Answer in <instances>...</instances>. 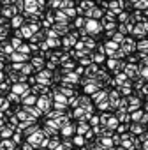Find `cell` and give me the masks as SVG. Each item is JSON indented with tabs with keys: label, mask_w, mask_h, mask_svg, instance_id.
I'll use <instances>...</instances> for the list:
<instances>
[{
	"label": "cell",
	"mask_w": 148,
	"mask_h": 150,
	"mask_svg": "<svg viewBox=\"0 0 148 150\" xmlns=\"http://www.w3.org/2000/svg\"><path fill=\"white\" fill-rule=\"evenodd\" d=\"M48 76L51 78V74H48V72H41V74H39V81H41V83H48V81H49Z\"/></svg>",
	"instance_id": "3"
},
{
	"label": "cell",
	"mask_w": 148,
	"mask_h": 150,
	"mask_svg": "<svg viewBox=\"0 0 148 150\" xmlns=\"http://www.w3.org/2000/svg\"><path fill=\"white\" fill-rule=\"evenodd\" d=\"M21 23H23V18H20V16H14V18H13V25H14V27H20Z\"/></svg>",
	"instance_id": "5"
},
{
	"label": "cell",
	"mask_w": 148,
	"mask_h": 150,
	"mask_svg": "<svg viewBox=\"0 0 148 150\" xmlns=\"http://www.w3.org/2000/svg\"><path fill=\"white\" fill-rule=\"evenodd\" d=\"M25 6H28L30 11H35V9H37V4L34 2V0H27V4H25Z\"/></svg>",
	"instance_id": "4"
},
{
	"label": "cell",
	"mask_w": 148,
	"mask_h": 150,
	"mask_svg": "<svg viewBox=\"0 0 148 150\" xmlns=\"http://www.w3.org/2000/svg\"><path fill=\"white\" fill-rule=\"evenodd\" d=\"M0 81H2V74H0Z\"/></svg>",
	"instance_id": "10"
},
{
	"label": "cell",
	"mask_w": 148,
	"mask_h": 150,
	"mask_svg": "<svg viewBox=\"0 0 148 150\" xmlns=\"http://www.w3.org/2000/svg\"><path fill=\"white\" fill-rule=\"evenodd\" d=\"M81 25H83V20H81V18H78V20H76V27H81Z\"/></svg>",
	"instance_id": "9"
},
{
	"label": "cell",
	"mask_w": 148,
	"mask_h": 150,
	"mask_svg": "<svg viewBox=\"0 0 148 150\" xmlns=\"http://www.w3.org/2000/svg\"><path fill=\"white\" fill-rule=\"evenodd\" d=\"M87 30H88V32H95V30H99V25H97L94 20H88V21H87Z\"/></svg>",
	"instance_id": "1"
},
{
	"label": "cell",
	"mask_w": 148,
	"mask_h": 150,
	"mask_svg": "<svg viewBox=\"0 0 148 150\" xmlns=\"http://www.w3.org/2000/svg\"><path fill=\"white\" fill-rule=\"evenodd\" d=\"M14 94L25 96V94H27V87H25V85H16V87H14Z\"/></svg>",
	"instance_id": "2"
},
{
	"label": "cell",
	"mask_w": 148,
	"mask_h": 150,
	"mask_svg": "<svg viewBox=\"0 0 148 150\" xmlns=\"http://www.w3.org/2000/svg\"><path fill=\"white\" fill-rule=\"evenodd\" d=\"M0 146H2L0 150H13V148H14V146H13V143H9V141H7V143H2Z\"/></svg>",
	"instance_id": "6"
},
{
	"label": "cell",
	"mask_w": 148,
	"mask_h": 150,
	"mask_svg": "<svg viewBox=\"0 0 148 150\" xmlns=\"http://www.w3.org/2000/svg\"><path fill=\"white\" fill-rule=\"evenodd\" d=\"M32 65H34V69H35V67H37V69H41V65H42V60H41V58H37V60L34 58V62H32Z\"/></svg>",
	"instance_id": "7"
},
{
	"label": "cell",
	"mask_w": 148,
	"mask_h": 150,
	"mask_svg": "<svg viewBox=\"0 0 148 150\" xmlns=\"http://www.w3.org/2000/svg\"><path fill=\"white\" fill-rule=\"evenodd\" d=\"M39 108H41V110H46V108H48V101H46V99H41V101H39Z\"/></svg>",
	"instance_id": "8"
}]
</instances>
